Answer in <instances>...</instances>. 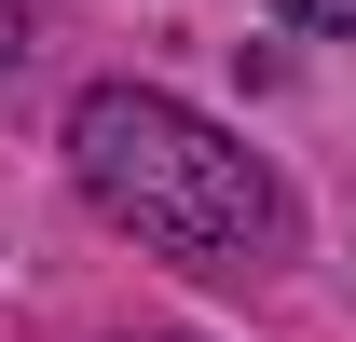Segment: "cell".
Segmentation results:
<instances>
[{
    "label": "cell",
    "mask_w": 356,
    "mask_h": 342,
    "mask_svg": "<svg viewBox=\"0 0 356 342\" xmlns=\"http://www.w3.org/2000/svg\"><path fill=\"white\" fill-rule=\"evenodd\" d=\"M69 178H83V206L137 247L192 260V274H261L288 260V178L220 137L206 110H178L151 83H96L69 110Z\"/></svg>",
    "instance_id": "1"
},
{
    "label": "cell",
    "mask_w": 356,
    "mask_h": 342,
    "mask_svg": "<svg viewBox=\"0 0 356 342\" xmlns=\"http://www.w3.org/2000/svg\"><path fill=\"white\" fill-rule=\"evenodd\" d=\"M288 28H329V42H356V0H274Z\"/></svg>",
    "instance_id": "2"
},
{
    "label": "cell",
    "mask_w": 356,
    "mask_h": 342,
    "mask_svg": "<svg viewBox=\"0 0 356 342\" xmlns=\"http://www.w3.org/2000/svg\"><path fill=\"white\" fill-rule=\"evenodd\" d=\"M0 55H28V0H0Z\"/></svg>",
    "instance_id": "3"
}]
</instances>
